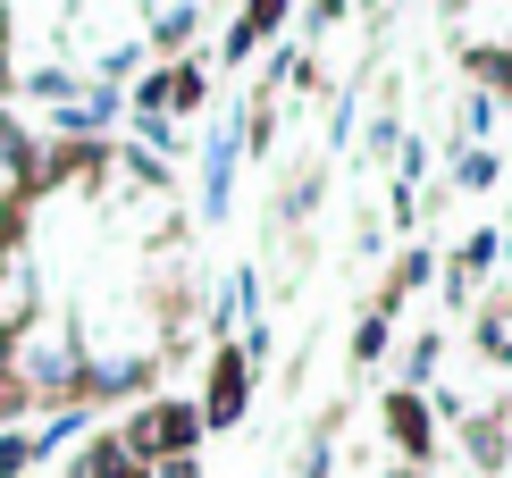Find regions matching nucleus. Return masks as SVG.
Instances as JSON below:
<instances>
[{
	"label": "nucleus",
	"mask_w": 512,
	"mask_h": 478,
	"mask_svg": "<svg viewBox=\"0 0 512 478\" xmlns=\"http://www.w3.org/2000/svg\"><path fill=\"white\" fill-rule=\"evenodd\" d=\"M185 445H194V411H152L135 428V453H185Z\"/></svg>",
	"instance_id": "nucleus-1"
},
{
	"label": "nucleus",
	"mask_w": 512,
	"mask_h": 478,
	"mask_svg": "<svg viewBox=\"0 0 512 478\" xmlns=\"http://www.w3.org/2000/svg\"><path fill=\"white\" fill-rule=\"evenodd\" d=\"M236 403H244V361L227 353L219 361V395H210V420H236Z\"/></svg>",
	"instance_id": "nucleus-2"
}]
</instances>
